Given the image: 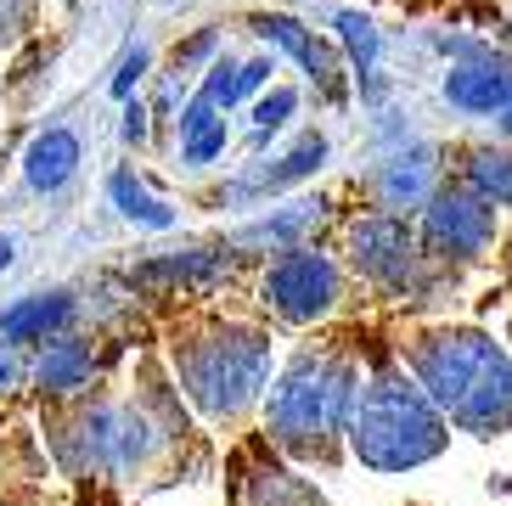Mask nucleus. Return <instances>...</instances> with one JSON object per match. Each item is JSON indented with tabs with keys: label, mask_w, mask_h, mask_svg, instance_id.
I'll return each mask as SVG.
<instances>
[{
	"label": "nucleus",
	"mask_w": 512,
	"mask_h": 506,
	"mask_svg": "<svg viewBox=\"0 0 512 506\" xmlns=\"http://www.w3.org/2000/svg\"><path fill=\"white\" fill-rule=\"evenodd\" d=\"M349 253H355V270H361L366 282L389 287V293H406L422 276L417 242H411V231L400 220H389V214H372V220L355 225V231H349Z\"/></svg>",
	"instance_id": "423d86ee"
},
{
	"label": "nucleus",
	"mask_w": 512,
	"mask_h": 506,
	"mask_svg": "<svg viewBox=\"0 0 512 506\" xmlns=\"http://www.w3.org/2000/svg\"><path fill=\"white\" fill-rule=\"evenodd\" d=\"M12 253H17V242H12V237H0V270L12 265Z\"/></svg>",
	"instance_id": "5701e85b"
},
{
	"label": "nucleus",
	"mask_w": 512,
	"mask_h": 506,
	"mask_svg": "<svg viewBox=\"0 0 512 506\" xmlns=\"http://www.w3.org/2000/svg\"><path fill=\"white\" fill-rule=\"evenodd\" d=\"M422 237H428L434 253H445V259H473V253H484L490 237H496V209L479 192H456V186L451 192H434L428 197Z\"/></svg>",
	"instance_id": "0eeeda50"
},
{
	"label": "nucleus",
	"mask_w": 512,
	"mask_h": 506,
	"mask_svg": "<svg viewBox=\"0 0 512 506\" xmlns=\"http://www.w3.org/2000/svg\"><path fill=\"white\" fill-rule=\"evenodd\" d=\"M259 34H265V40H276V45L287 51V57H299L304 68H310V74H327V51H321L316 34L299 29L293 17H265V23H259Z\"/></svg>",
	"instance_id": "2eb2a0df"
},
{
	"label": "nucleus",
	"mask_w": 512,
	"mask_h": 506,
	"mask_svg": "<svg viewBox=\"0 0 512 506\" xmlns=\"http://www.w3.org/2000/svg\"><path fill=\"white\" fill-rule=\"evenodd\" d=\"M321 158H327V141H321V135H304L299 147L287 152V158H276V169H265V175L259 180H248V186H287V180H304V175H316L321 169Z\"/></svg>",
	"instance_id": "dca6fc26"
},
{
	"label": "nucleus",
	"mask_w": 512,
	"mask_h": 506,
	"mask_svg": "<svg viewBox=\"0 0 512 506\" xmlns=\"http://www.w3.org/2000/svg\"><path fill=\"white\" fill-rule=\"evenodd\" d=\"M181 383L209 417H231L271 377V343L248 327H209L175 349Z\"/></svg>",
	"instance_id": "20e7f679"
},
{
	"label": "nucleus",
	"mask_w": 512,
	"mask_h": 506,
	"mask_svg": "<svg viewBox=\"0 0 512 506\" xmlns=\"http://www.w3.org/2000/svg\"><path fill=\"white\" fill-rule=\"evenodd\" d=\"M467 180L490 209H512V152H473Z\"/></svg>",
	"instance_id": "ddd939ff"
},
{
	"label": "nucleus",
	"mask_w": 512,
	"mask_h": 506,
	"mask_svg": "<svg viewBox=\"0 0 512 506\" xmlns=\"http://www.w3.org/2000/svg\"><path fill=\"white\" fill-rule=\"evenodd\" d=\"M265 79H271V62H242V68H231V62H220L203 96H209L214 107H237L242 96H248V90H259Z\"/></svg>",
	"instance_id": "4468645a"
},
{
	"label": "nucleus",
	"mask_w": 512,
	"mask_h": 506,
	"mask_svg": "<svg viewBox=\"0 0 512 506\" xmlns=\"http://www.w3.org/2000/svg\"><path fill=\"white\" fill-rule=\"evenodd\" d=\"M338 34H344L349 57L361 62V68H372V57H377V29H372V23L355 17V12H338Z\"/></svg>",
	"instance_id": "6ab92c4d"
},
{
	"label": "nucleus",
	"mask_w": 512,
	"mask_h": 506,
	"mask_svg": "<svg viewBox=\"0 0 512 506\" xmlns=\"http://www.w3.org/2000/svg\"><path fill=\"white\" fill-rule=\"evenodd\" d=\"M124 141H130V147L147 141V107H130V113H124Z\"/></svg>",
	"instance_id": "412c9836"
},
{
	"label": "nucleus",
	"mask_w": 512,
	"mask_h": 506,
	"mask_svg": "<svg viewBox=\"0 0 512 506\" xmlns=\"http://www.w3.org/2000/svg\"><path fill=\"white\" fill-rule=\"evenodd\" d=\"M501 130H507V135H512V102H507V107H501Z\"/></svg>",
	"instance_id": "b1692460"
},
{
	"label": "nucleus",
	"mask_w": 512,
	"mask_h": 506,
	"mask_svg": "<svg viewBox=\"0 0 512 506\" xmlns=\"http://www.w3.org/2000/svg\"><path fill=\"white\" fill-rule=\"evenodd\" d=\"M79 169V135L74 130H46L34 135L29 152H23V180H29L34 192H57V186H68Z\"/></svg>",
	"instance_id": "1a4fd4ad"
},
{
	"label": "nucleus",
	"mask_w": 512,
	"mask_h": 506,
	"mask_svg": "<svg viewBox=\"0 0 512 506\" xmlns=\"http://www.w3.org/2000/svg\"><path fill=\"white\" fill-rule=\"evenodd\" d=\"M445 96H451V107H462V113H501V107L512 102L507 62H496L490 51H467L462 68L445 74Z\"/></svg>",
	"instance_id": "6e6552de"
},
{
	"label": "nucleus",
	"mask_w": 512,
	"mask_h": 506,
	"mask_svg": "<svg viewBox=\"0 0 512 506\" xmlns=\"http://www.w3.org/2000/svg\"><path fill=\"white\" fill-rule=\"evenodd\" d=\"M417 388L451 417L462 433H507L512 428V355L484 332H434L417 343Z\"/></svg>",
	"instance_id": "f257e3e1"
},
{
	"label": "nucleus",
	"mask_w": 512,
	"mask_h": 506,
	"mask_svg": "<svg viewBox=\"0 0 512 506\" xmlns=\"http://www.w3.org/2000/svg\"><path fill=\"white\" fill-rule=\"evenodd\" d=\"M68 315H74L68 293H34V298H23V304H12V310L0 315V343H40L46 332H57Z\"/></svg>",
	"instance_id": "9d476101"
},
{
	"label": "nucleus",
	"mask_w": 512,
	"mask_h": 506,
	"mask_svg": "<svg viewBox=\"0 0 512 506\" xmlns=\"http://www.w3.org/2000/svg\"><path fill=\"white\" fill-rule=\"evenodd\" d=\"M141 68H147V51H130L124 68H119V79H113V96H130V85L141 79Z\"/></svg>",
	"instance_id": "aec40b11"
},
{
	"label": "nucleus",
	"mask_w": 512,
	"mask_h": 506,
	"mask_svg": "<svg viewBox=\"0 0 512 506\" xmlns=\"http://www.w3.org/2000/svg\"><path fill=\"white\" fill-rule=\"evenodd\" d=\"M17 383V355H12V343H0V394Z\"/></svg>",
	"instance_id": "4be33fe9"
},
{
	"label": "nucleus",
	"mask_w": 512,
	"mask_h": 506,
	"mask_svg": "<svg viewBox=\"0 0 512 506\" xmlns=\"http://www.w3.org/2000/svg\"><path fill=\"white\" fill-rule=\"evenodd\" d=\"M355 411V366L338 355H299L271 388V433L287 450H321Z\"/></svg>",
	"instance_id": "7ed1b4c3"
},
{
	"label": "nucleus",
	"mask_w": 512,
	"mask_h": 506,
	"mask_svg": "<svg viewBox=\"0 0 512 506\" xmlns=\"http://www.w3.org/2000/svg\"><path fill=\"white\" fill-rule=\"evenodd\" d=\"M349 445L377 473H411L445 450V417L411 377L383 372L366 388H355L349 411Z\"/></svg>",
	"instance_id": "f03ea898"
},
{
	"label": "nucleus",
	"mask_w": 512,
	"mask_h": 506,
	"mask_svg": "<svg viewBox=\"0 0 512 506\" xmlns=\"http://www.w3.org/2000/svg\"><path fill=\"white\" fill-rule=\"evenodd\" d=\"M265 304H271L282 321H293V327L321 321V315L338 304V270H332V259L316 248H287L282 259L265 270Z\"/></svg>",
	"instance_id": "39448f33"
},
{
	"label": "nucleus",
	"mask_w": 512,
	"mask_h": 506,
	"mask_svg": "<svg viewBox=\"0 0 512 506\" xmlns=\"http://www.w3.org/2000/svg\"><path fill=\"white\" fill-rule=\"evenodd\" d=\"M254 506H327V501H321L304 478H293V473H259Z\"/></svg>",
	"instance_id": "f3484780"
},
{
	"label": "nucleus",
	"mask_w": 512,
	"mask_h": 506,
	"mask_svg": "<svg viewBox=\"0 0 512 506\" xmlns=\"http://www.w3.org/2000/svg\"><path fill=\"white\" fill-rule=\"evenodd\" d=\"M34 377H40V388H51V394H74V388H85V377H91V349L79 338H51Z\"/></svg>",
	"instance_id": "9b49d317"
},
{
	"label": "nucleus",
	"mask_w": 512,
	"mask_h": 506,
	"mask_svg": "<svg viewBox=\"0 0 512 506\" xmlns=\"http://www.w3.org/2000/svg\"><path fill=\"white\" fill-rule=\"evenodd\" d=\"M107 192H113V203H119L124 220L147 225V231H169V225H175V214H169L136 175H113V180H107Z\"/></svg>",
	"instance_id": "f8f14e48"
},
{
	"label": "nucleus",
	"mask_w": 512,
	"mask_h": 506,
	"mask_svg": "<svg viewBox=\"0 0 512 506\" xmlns=\"http://www.w3.org/2000/svg\"><path fill=\"white\" fill-rule=\"evenodd\" d=\"M293 107H299V96H293V90H287V85H276L271 96H265V102L254 107V119H259L254 141H271V135L282 130V124H287V113H293Z\"/></svg>",
	"instance_id": "a211bd4d"
}]
</instances>
